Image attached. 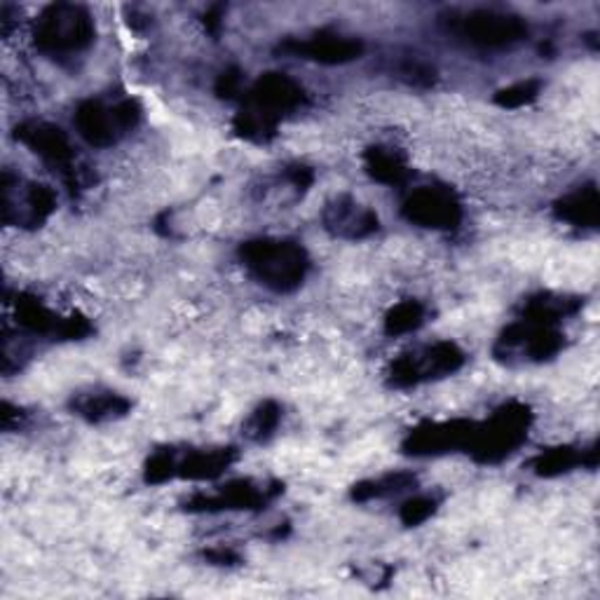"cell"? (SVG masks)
<instances>
[{
  "mask_svg": "<svg viewBox=\"0 0 600 600\" xmlns=\"http://www.w3.org/2000/svg\"><path fill=\"white\" fill-rule=\"evenodd\" d=\"M305 104V90L284 73H265L251 85L244 106L235 115V131L242 139L265 144L275 137L277 125L286 113Z\"/></svg>",
  "mask_w": 600,
  "mask_h": 600,
  "instance_id": "6da1fadb",
  "label": "cell"
},
{
  "mask_svg": "<svg viewBox=\"0 0 600 600\" xmlns=\"http://www.w3.org/2000/svg\"><path fill=\"white\" fill-rule=\"evenodd\" d=\"M240 261L251 277L277 294L296 292L309 270L307 251L292 240H249L240 246Z\"/></svg>",
  "mask_w": 600,
  "mask_h": 600,
  "instance_id": "7a4b0ae2",
  "label": "cell"
},
{
  "mask_svg": "<svg viewBox=\"0 0 600 600\" xmlns=\"http://www.w3.org/2000/svg\"><path fill=\"white\" fill-rule=\"evenodd\" d=\"M94 19L81 6L60 3L41 12L33 29L35 48L45 54L83 52L94 43Z\"/></svg>",
  "mask_w": 600,
  "mask_h": 600,
  "instance_id": "3957f363",
  "label": "cell"
},
{
  "mask_svg": "<svg viewBox=\"0 0 600 600\" xmlns=\"http://www.w3.org/2000/svg\"><path fill=\"white\" fill-rule=\"evenodd\" d=\"M530 411L524 403H507L483 424H476L467 453L481 464H497L509 457L528 436Z\"/></svg>",
  "mask_w": 600,
  "mask_h": 600,
  "instance_id": "277c9868",
  "label": "cell"
},
{
  "mask_svg": "<svg viewBox=\"0 0 600 600\" xmlns=\"http://www.w3.org/2000/svg\"><path fill=\"white\" fill-rule=\"evenodd\" d=\"M144 108L137 99H123L115 106H106L96 99H87L75 108L73 125L81 137L94 148H108L118 144L123 134L141 123Z\"/></svg>",
  "mask_w": 600,
  "mask_h": 600,
  "instance_id": "5b68a950",
  "label": "cell"
},
{
  "mask_svg": "<svg viewBox=\"0 0 600 600\" xmlns=\"http://www.w3.org/2000/svg\"><path fill=\"white\" fill-rule=\"evenodd\" d=\"M464 361H467V357H464L455 343L441 340L422 347V350L401 355L397 361H392L387 378H390V385L403 390V387H415L420 382L446 378L460 371Z\"/></svg>",
  "mask_w": 600,
  "mask_h": 600,
  "instance_id": "8992f818",
  "label": "cell"
},
{
  "mask_svg": "<svg viewBox=\"0 0 600 600\" xmlns=\"http://www.w3.org/2000/svg\"><path fill=\"white\" fill-rule=\"evenodd\" d=\"M17 139L31 152H35L45 165L60 171L62 181L75 190L83 186V169L75 162V150L66 137V131L56 125L31 120L17 127Z\"/></svg>",
  "mask_w": 600,
  "mask_h": 600,
  "instance_id": "52a82bcc",
  "label": "cell"
},
{
  "mask_svg": "<svg viewBox=\"0 0 600 600\" xmlns=\"http://www.w3.org/2000/svg\"><path fill=\"white\" fill-rule=\"evenodd\" d=\"M566 345V336L554 324H539L530 319H518L502 331L495 355L499 359L512 361L514 357H524L528 361H547L556 357Z\"/></svg>",
  "mask_w": 600,
  "mask_h": 600,
  "instance_id": "ba28073f",
  "label": "cell"
},
{
  "mask_svg": "<svg viewBox=\"0 0 600 600\" xmlns=\"http://www.w3.org/2000/svg\"><path fill=\"white\" fill-rule=\"evenodd\" d=\"M457 33L478 48H509L528 35V27L520 17L474 10L457 22Z\"/></svg>",
  "mask_w": 600,
  "mask_h": 600,
  "instance_id": "9c48e42d",
  "label": "cell"
},
{
  "mask_svg": "<svg viewBox=\"0 0 600 600\" xmlns=\"http://www.w3.org/2000/svg\"><path fill=\"white\" fill-rule=\"evenodd\" d=\"M401 211L411 223L432 230H453L462 221V204L446 188L424 186L413 190Z\"/></svg>",
  "mask_w": 600,
  "mask_h": 600,
  "instance_id": "30bf717a",
  "label": "cell"
},
{
  "mask_svg": "<svg viewBox=\"0 0 600 600\" xmlns=\"http://www.w3.org/2000/svg\"><path fill=\"white\" fill-rule=\"evenodd\" d=\"M476 422L470 420H446L424 422L409 432L403 441V451L409 455H441L467 449L474 436Z\"/></svg>",
  "mask_w": 600,
  "mask_h": 600,
  "instance_id": "8fae6325",
  "label": "cell"
},
{
  "mask_svg": "<svg viewBox=\"0 0 600 600\" xmlns=\"http://www.w3.org/2000/svg\"><path fill=\"white\" fill-rule=\"evenodd\" d=\"M280 52L298 56V60H309L326 66L350 64L364 54V43L357 38H347L338 33H317L305 41H286Z\"/></svg>",
  "mask_w": 600,
  "mask_h": 600,
  "instance_id": "7c38bea8",
  "label": "cell"
},
{
  "mask_svg": "<svg viewBox=\"0 0 600 600\" xmlns=\"http://www.w3.org/2000/svg\"><path fill=\"white\" fill-rule=\"evenodd\" d=\"M282 488H263L251 481H232L217 493H198L186 502L188 512H223V509H261L265 502L280 495Z\"/></svg>",
  "mask_w": 600,
  "mask_h": 600,
  "instance_id": "4fadbf2b",
  "label": "cell"
},
{
  "mask_svg": "<svg viewBox=\"0 0 600 600\" xmlns=\"http://www.w3.org/2000/svg\"><path fill=\"white\" fill-rule=\"evenodd\" d=\"M322 221L331 235L345 238V240L371 238L380 228L378 214L373 209L361 207L357 200L347 196L328 202L322 214Z\"/></svg>",
  "mask_w": 600,
  "mask_h": 600,
  "instance_id": "5bb4252c",
  "label": "cell"
},
{
  "mask_svg": "<svg viewBox=\"0 0 600 600\" xmlns=\"http://www.w3.org/2000/svg\"><path fill=\"white\" fill-rule=\"evenodd\" d=\"M556 217L575 228H598L600 223V196L593 183L577 188L560 198L554 207Z\"/></svg>",
  "mask_w": 600,
  "mask_h": 600,
  "instance_id": "9a60e30c",
  "label": "cell"
},
{
  "mask_svg": "<svg viewBox=\"0 0 600 600\" xmlns=\"http://www.w3.org/2000/svg\"><path fill=\"white\" fill-rule=\"evenodd\" d=\"M235 462V449L188 451L177 460V476L188 481H214Z\"/></svg>",
  "mask_w": 600,
  "mask_h": 600,
  "instance_id": "2e32d148",
  "label": "cell"
},
{
  "mask_svg": "<svg viewBox=\"0 0 600 600\" xmlns=\"http://www.w3.org/2000/svg\"><path fill=\"white\" fill-rule=\"evenodd\" d=\"M75 415L87 422H110L120 420L131 411V401L118 392H83L75 394L71 401Z\"/></svg>",
  "mask_w": 600,
  "mask_h": 600,
  "instance_id": "e0dca14e",
  "label": "cell"
},
{
  "mask_svg": "<svg viewBox=\"0 0 600 600\" xmlns=\"http://www.w3.org/2000/svg\"><path fill=\"white\" fill-rule=\"evenodd\" d=\"M598 464V446L593 443L591 449H570V446H560V449H551L547 453H539L533 460V472L537 476L545 478H554L560 474H568L575 467H589L596 470Z\"/></svg>",
  "mask_w": 600,
  "mask_h": 600,
  "instance_id": "ac0fdd59",
  "label": "cell"
},
{
  "mask_svg": "<svg viewBox=\"0 0 600 600\" xmlns=\"http://www.w3.org/2000/svg\"><path fill=\"white\" fill-rule=\"evenodd\" d=\"M364 167L371 173V179L385 186H403L413 177V169L406 162L403 155L394 148L376 146L364 155Z\"/></svg>",
  "mask_w": 600,
  "mask_h": 600,
  "instance_id": "d6986e66",
  "label": "cell"
},
{
  "mask_svg": "<svg viewBox=\"0 0 600 600\" xmlns=\"http://www.w3.org/2000/svg\"><path fill=\"white\" fill-rule=\"evenodd\" d=\"M14 313H17V324L24 326L31 334H52L60 336V328L64 317H56L52 309H48L38 298L29 296H19L14 303Z\"/></svg>",
  "mask_w": 600,
  "mask_h": 600,
  "instance_id": "ffe728a7",
  "label": "cell"
},
{
  "mask_svg": "<svg viewBox=\"0 0 600 600\" xmlns=\"http://www.w3.org/2000/svg\"><path fill=\"white\" fill-rule=\"evenodd\" d=\"M415 476L413 474H387L373 481H361L352 488V499L357 502H369V499H380V497H392L403 491H411L415 486Z\"/></svg>",
  "mask_w": 600,
  "mask_h": 600,
  "instance_id": "44dd1931",
  "label": "cell"
},
{
  "mask_svg": "<svg viewBox=\"0 0 600 600\" xmlns=\"http://www.w3.org/2000/svg\"><path fill=\"white\" fill-rule=\"evenodd\" d=\"M56 207V196L54 190L41 183H33L27 188L24 200H22V214H19V221L22 225H38L48 221Z\"/></svg>",
  "mask_w": 600,
  "mask_h": 600,
  "instance_id": "7402d4cb",
  "label": "cell"
},
{
  "mask_svg": "<svg viewBox=\"0 0 600 600\" xmlns=\"http://www.w3.org/2000/svg\"><path fill=\"white\" fill-rule=\"evenodd\" d=\"M424 322V305L418 301H403L394 305L385 317V334L387 336H406L413 334Z\"/></svg>",
  "mask_w": 600,
  "mask_h": 600,
  "instance_id": "603a6c76",
  "label": "cell"
},
{
  "mask_svg": "<svg viewBox=\"0 0 600 600\" xmlns=\"http://www.w3.org/2000/svg\"><path fill=\"white\" fill-rule=\"evenodd\" d=\"M282 422V406L277 401H263L244 422V436L251 441H265L275 434Z\"/></svg>",
  "mask_w": 600,
  "mask_h": 600,
  "instance_id": "cb8c5ba5",
  "label": "cell"
},
{
  "mask_svg": "<svg viewBox=\"0 0 600 600\" xmlns=\"http://www.w3.org/2000/svg\"><path fill=\"white\" fill-rule=\"evenodd\" d=\"M539 92H541V83L535 81V77H530V81H520V83H514L505 90H499L495 94V104L499 108H520V106H528L530 102H535Z\"/></svg>",
  "mask_w": 600,
  "mask_h": 600,
  "instance_id": "d4e9b609",
  "label": "cell"
},
{
  "mask_svg": "<svg viewBox=\"0 0 600 600\" xmlns=\"http://www.w3.org/2000/svg\"><path fill=\"white\" fill-rule=\"evenodd\" d=\"M439 507V499L432 497V495H418V497H411V499H406L403 505H401V512H399V518H401V524L403 526H420L424 524V520L432 518L434 512Z\"/></svg>",
  "mask_w": 600,
  "mask_h": 600,
  "instance_id": "484cf974",
  "label": "cell"
},
{
  "mask_svg": "<svg viewBox=\"0 0 600 600\" xmlns=\"http://www.w3.org/2000/svg\"><path fill=\"white\" fill-rule=\"evenodd\" d=\"M177 460H179V453L173 449H162V451L155 453L146 462V481L148 483H165V481L177 476Z\"/></svg>",
  "mask_w": 600,
  "mask_h": 600,
  "instance_id": "4316f807",
  "label": "cell"
},
{
  "mask_svg": "<svg viewBox=\"0 0 600 600\" xmlns=\"http://www.w3.org/2000/svg\"><path fill=\"white\" fill-rule=\"evenodd\" d=\"M242 71L238 69H228L225 73L219 75V83H217V94L219 96H225V99H235V96L242 92Z\"/></svg>",
  "mask_w": 600,
  "mask_h": 600,
  "instance_id": "83f0119b",
  "label": "cell"
},
{
  "mask_svg": "<svg viewBox=\"0 0 600 600\" xmlns=\"http://www.w3.org/2000/svg\"><path fill=\"white\" fill-rule=\"evenodd\" d=\"M286 179H288V183H292L294 188L307 190L309 186H313V181H315V171L309 169V167H305V165H294V167L286 169Z\"/></svg>",
  "mask_w": 600,
  "mask_h": 600,
  "instance_id": "f1b7e54d",
  "label": "cell"
},
{
  "mask_svg": "<svg viewBox=\"0 0 600 600\" xmlns=\"http://www.w3.org/2000/svg\"><path fill=\"white\" fill-rule=\"evenodd\" d=\"M204 558L214 566H235V564H240V556L235 551H230V549H211V551L204 554Z\"/></svg>",
  "mask_w": 600,
  "mask_h": 600,
  "instance_id": "f546056e",
  "label": "cell"
},
{
  "mask_svg": "<svg viewBox=\"0 0 600 600\" xmlns=\"http://www.w3.org/2000/svg\"><path fill=\"white\" fill-rule=\"evenodd\" d=\"M221 17H223V6L211 8V10L204 14V27H207L211 33H214V35L221 31Z\"/></svg>",
  "mask_w": 600,
  "mask_h": 600,
  "instance_id": "4dcf8cb0",
  "label": "cell"
}]
</instances>
